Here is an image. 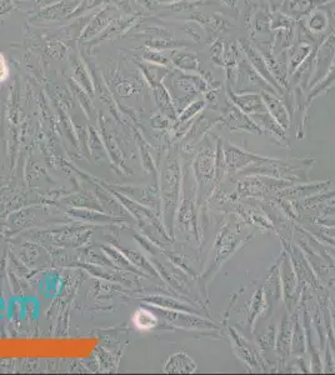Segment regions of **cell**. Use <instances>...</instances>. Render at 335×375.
<instances>
[{
  "label": "cell",
  "mask_w": 335,
  "mask_h": 375,
  "mask_svg": "<svg viewBox=\"0 0 335 375\" xmlns=\"http://www.w3.org/2000/svg\"><path fill=\"white\" fill-rule=\"evenodd\" d=\"M197 365L185 354H175L170 358L169 364L166 365V372L170 373H194Z\"/></svg>",
  "instance_id": "obj_1"
},
{
  "label": "cell",
  "mask_w": 335,
  "mask_h": 375,
  "mask_svg": "<svg viewBox=\"0 0 335 375\" xmlns=\"http://www.w3.org/2000/svg\"><path fill=\"white\" fill-rule=\"evenodd\" d=\"M9 75V68L6 64V60L4 55L0 53V83L5 80Z\"/></svg>",
  "instance_id": "obj_3"
},
{
  "label": "cell",
  "mask_w": 335,
  "mask_h": 375,
  "mask_svg": "<svg viewBox=\"0 0 335 375\" xmlns=\"http://www.w3.org/2000/svg\"><path fill=\"white\" fill-rule=\"evenodd\" d=\"M133 323L140 330H149V329H153L156 325L158 319L148 310L140 309L133 316Z\"/></svg>",
  "instance_id": "obj_2"
}]
</instances>
